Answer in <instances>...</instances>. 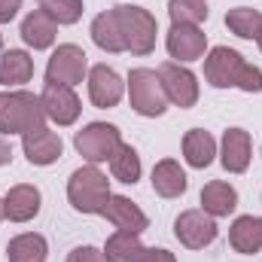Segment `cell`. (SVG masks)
<instances>
[{"instance_id":"obj_20","label":"cell","mask_w":262,"mask_h":262,"mask_svg":"<svg viewBox=\"0 0 262 262\" xmlns=\"http://www.w3.org/2000/svg\"><path fill=\"white\" fill-rule=\"evenodd\" d=\"M92 40L104 52H125V40H122V31H119L116 9H107V12L95 15V21H92Z\"/></svg>"},{"instance_id":"obj_9","label":"cell","mask_w":262,"mask_h":262,"mask_svg":"<svg viewBox=\"0 0 262 262\" xmlns=\"http://www.w3.org/2000/svg\"><path fill=\"white\" fill-rule=\"evenodd\" d=\"M174 235L183 247L189 250H201L207 244H213L216 238V220L204 210H183L174 220Z\"/></svg>"},{"instance_id":"obj_5","label":"cell","mask_w":262,"mask_h":262,"mask_svg":"<svg viewBox=\"0 0 262 262\" xmlns=\"http://www.w3.org/2000/svg\"><path fill=\"white\" fill-rule=\"evenodd\" d=\"M128 101L131 110L140 116H162L168 110V95L162 89V79L149 67H137L128 73Z\"/></svg>"},{"instance_id":"obj_35","label":"cell","mask_w":262,"mask_h":262,"mask_svg":"<svg viewBox=\"0 0 262 262\" xmlns=\"http://www.w3.org/2000/svg\"><path fill=\"white\" fill-rule=\"evenodd\" d=\"M256 43H259V49H262V31H259V37H256Z\"/></svg>"},{"instance_id":"obj_15","label":"cell","mask_w":262,"mask_h":262,"mask_svg":"<svg viewBox=\"0 0 262 262\" xmlns=\"http://www.w3.org/2000/svg\"><path fill=\"white\" fill-rule=\"evenodd\" d=\"M40 189L37 186H31V183H18V186H12L6 198H3V207H6V220H12V223H28V220H34L37 213H40Z\"/></svg>"},{"instance_id":"obj_28","label":"cell","mask_w":262,"mask_h":262,"mask_svg":"<svg viewBox=\"0 0 262 262\" xmlns=\"http://www.w3.org/2000/svg\"><path fill=\"white\" fill-rule=\"evenodd\" d=\"M168 15L174 25H201L207 18L204 0H168Z\"/></svg>"},{"instance_id":"obj_8","label":"cell","mask_w":262,"mask_h":262,"mask_svg":"<svg viewBox=\"0 0 262 262\" xmlns=\"http://www.w3.org/2000/svg\"><path fill=\"white\" fill-rule=\"evenodd\" d=\"M89 73L85 52L76 43H64L52 52L49 64H46V82H61V85H79L82 76Z\"/></svg>"},{"instance_id":"obj_22","label":"cell","mask_w":262,"mask_h":262,"mask_svg":"<svg viewBox=\"0 0 262 262\" xmlns=\"http://www.w3.org/2000/svg\"><path fill=\"white\" fill-rule=\"evenodd\" d=\"M216 156V140L210 137V131L204 128H192L186 131L183 137V159L192 165V168H207Z\"/></svg>"},{"instance_id":"obj_1","label":"cell","mask_w":262,"mask_h":262,"mask_svg":"<svg viewBox=\"0 0 262 262\" xmlns=\"http://www.w3.org/2000/svg\"><path fill=\"white\" fill-rule=\"evenodd\" d=\"M204 79L213 89H241V92H262V70L247 64L235 49L216 46L204 58Z\"/></svg>"},{"instance_id":"obj_14","label":"cell","mask_w":262,"mask_h":262,"mask_svg":"<svg viewBox=\"0 0 262 262\" xmlns=\"http://www.w3.org/2000/svg\"><path fill=\"white\" fill-rule=\"evenodd\" d=\"M101 216H107L119 232H134V235H140V232H146V226H149V220H146V213L125 195H110L107 198V204H104V213Z\"/></svg>"},{"instance_id":"obj_10","label":"cell","mask_w":262,"mask_h":262,"mask_svg":"<svg viewBox=\"0 0 262 262\" xmlns=\"http://www.w3.org/2000/svg\"><path fill=\"white\" fill-rule=\"evenodd\" d=\"M40 101H43L46 119H52L55 125H73V122L79 119V110H82V104H79V98H76L73 85L46 82V89H43Z\"/></svg>"},{"instance_id":"obj_13","label":"cell","mask_w":262,"mask_h":262,"mask_svg":"<svg viewBox=\"0 0 262 262\" xmlns=\"http://www.w3.org/2000/svg\"><path fill=\"white\" fill-rule=\"evenodd\" d=\"M21 146H25L28 162H31V165H40V168L58 162V159H61V149H64L61 137H58L52 128H46V125L37 128V131L21 134Z\"/></svg>"},{"instance_id":"obj_27","label":"cell","mask_w":262,"mask_h":262,"mask_svg":"<svg viewBox=\"0 0 262 262\" xmlns=\"http://www.w3.org/2000/svg\"><path fill=\"white\" fill-rule=\"evenodd\" d=\"M110 174L119 183H137L140 180V156L128 143H119L116 152L110 156Z\"/></svg>"},{"instance_id":"obj_16","label":"cell","mask_w":262,"mask_h":262,"mask_svg":"<svg viewBox=\"0 0 262 262\" xmlns=\"http://www.w3.org/2000/svg\"><path fill=\"white\" fill-rule=\"evenodd\" d=\"M220 162L229 174H244L250 165V134L244 128H229L223 134V152Z\"/></svg>"},{"instance_id":"obj_17","label":"cell","mask_w":262,"mask_h":262,"mask_svg":"<svg viewBox=\"0 0 262 262\" xmlns=\"http://www.w3.org/2000/svg\"><path fill=\"white\" fill-rule=\"evenodd\" d=\"M152 189L162 198H180L186 192V171L174 159H162L152 168Z\"/></svg>"},{"instance_id":"obj_4","label":"cell","mask_w":262,"mask_h":262,"mask_svg":"<svg viewBox=\"0 0 262 262\" xmlns=\"http://www.w3.org/2000/svg\"><path fill=\"white\" fill-rule=\"evenodd\" d=\"M116 18H119V31L125 40V52L131 55H149L156 49V18L143 9V6H116Z\"/></svg>"},{"instance_id":"obj_11","label":"cell","mask_w":262,"mask_h":262,"mask_svg":"<svg viewBox=\"0 0 262 262\" xmlns=\"http://www.w3.org/2000/svg\"><path fill=\"white\" fill-rule=\"evenodd\" d=\"M168 52L177 64H186V61H198L204 58V49H207V34L198 28V25H171L168 31Z\"/></svg>"},{"instance_id":"obj_24","label":"cell","mask_w":262,"mask_h":262,"mask_svg":"<svg viewBox=\"0 0 262 262\" xmlns=\"http://www.w3.org/2000/svg\"><path fill=\"white\" fill-rule=\"evenodd\" d=\"M143 244H140V235H134V232H113L110 238H107V247H104V256L107 262H140L143 256Z\"/></svg>"},{"instance_id":"obj_33","label":"cell","mask_w":262,"mask_h":262,"mask_svg":"<svg viewBox=\"0 0 262 262\" xmlns=\"http://www.w3.org/2000/svg\"><path fill=\"white\" fill-rule=\"evenodd\" d=\"M9 159H12V146H9V143L0 137V165H6Z\"/></svg>"},{"instance_id":"obj_12","label":"cell","mask_w":262,"mask_h":262,"mask_svg":"<svg viewBox=\"0 0 262 262\" xmlns=\"http://www.w3.org/2000/svg\"><path fill=\"white\" fill-rule=\"evenodd\" d=\"M122 92H125V82L119 79V73L107 64H95L89 70V98L95 107L107 110V107H116L122 101Z\"/></svg>"},{"instance_id":"obj_19","label":"cell","mask_w":262,"mask_h":262,"mask_svg":"<svg viewBox=\"0 0 262 262\" xmlns=\"http://www.w3.org/2000/svg\"><path fill=\"white\" fill-rule=\"evenodd\" d=\"M235 207H238V192H235V186H229V183H223V180H210V183L201 189V210L210 213L213 220H216V216H229Z\"/></svg>"},{"instance_id":"obj_29","label":"cell","mask_w":262,"mask_h":262,"mask_svg":"<svg viewBox=\"0 0 262 262\" xmlns=\"http://www.w3.org/2000/svg\"><path fill=\"white\" fill-rule=\"evenodd\" d=\"M37 9H43L55 25H73L82 15V0H37Z\"/></svg>"},{"instance_id":"obj_31","label":"cell","mask_w":262,"mask_h":262,"mask_svg":"<svg viewBox=\"0 0 262 262\" xmlns=\"http://www.w3.org/2000/svg\"><path fill=\"white\" fill-rule=\"evenodd\" d=\"M140 262H177V256L171 250H165V247H146Z\"/></svg>"},{"instance_id":"obj_2","label":"cell","mask_w":262,"mask_h":262,"mask_svg":"<svg viewBox=\"0 0 262 262\" xmlns=\"http://www.w3.org/2000/svg\"><path fill=\"white\" fill-rule=\"evenodd\" d=\"M46 125L43 101L31 92H3L0 95V134H28Z\"/></svg>"},{"instance_id":"obj_7","label":"cell","mask_w":262,"mask_h":262,"mask_svg":"<svg viewBox=\"0 0 262 262\" xmlns=\"http://www.w3.org/2000/svg\"><path fill=\"white\" fill-rule=\"evenodd\" d=\"M156 73H159V79H162V89H165V95H168V104L183 107V110H186V107H195L198 82H195V73H192V70H186V67L177 64V61H165Z\"/></svg>"},{"instance_id":"obj_25","label":"cell","mask_w":262,"mask_h":262,"mask_svg":"<svg viewBox=\"0 0 262 262\" xmlns=\"http://www.w3.org/2000/svg\"><path fill=\"white\" fill-rule=\"evenodd\" d=\"M46 253H49L46 238L34 235V232H25V235L12 238L9 247H6V259L9 262H46Z\"/></svg>"},{"instance_id":"obj_36","label":"cell","mask_w":262,"mask_h":262,"mask_svg":"<svg viewBox=\"0 0 262 262\" xmlns=\"http://www.w3.org/2000/svg\"><path fill=\"white\" fill-rule=\"evenodd\" d=\"M0 46H3V37H0Z\"/></svg>"},{"instance_id":"obj_18","label":"cell","mask_w":262,"mask_h":262,"mask_svg":"<svg viewBox=\"0 0 262 262\" xmlns=\"http://www.w3.org/2000/svg\"><path fill=\"white\" fill-rule=\"evenodd\" d=\"M55 34H58V25L43 12V9H34L25 21H21V40L31 46V49H49L55 43Z\"/></svg>"},{"instance_id":"obj_30","label":"cell","mask_w":262,"mask_h":262,"mask_svg":"<svg viewBox=\"0 0 262 262\" xmlns=\"http://www.w3.org/2000/svg\"><path fill=\"white\" fill-rule=\"evenodd\" d=\"M67 262H107V256H104V250L85 244V247H73L70 256H67Z\"/></svg>"},{"instance_id":"obj_3","label":"cell","mask_w":262,"mask_h":262,"mask_svg":"<svg viewBox=\"0 0 262 262\" xmlns=\"http://www.w3.org/2000/svg\"><path fill=\"white\" fill-rule=\"evenodd\" d=\"M67 198L79 213H104V204L110 198V180L95 168H76L67 180Z\"/></svg>"},{"instance_id":"obj_21","label":"cell","mask_w":262,"mask_h":262,"mask_svg":"<svg viewBox=\"0 0 262 262\" xmlns=\"http://www.w3.org/2000/svg\"><path fill=\"white\" fill-rule=\"evenodd\" d=\"M229 244L238 253L262 250V216H238L229 229Z\"/></svg>"},{"instance_id":"obj_34","label":"cell","mask_w":262,"mask_h":262,"mask_svg":"<svg viewBox=\"0 0 262 262\" xmlns=\"http://www.w3.org/2000/svg\"><path fill=\"white\" fill-rule=\"evenodd\" d=\"M0 220H6V207H3V201H0Z\"/></svg>"},{"instance_id":"obj_32","label":"cell","mask_w":262,"mask_h":262,"mask_svg":"<svg viewBox=\"0 0 262 262\" xmlns=\"http://www.w3.org/2000/svg\"><path fill=\"white\" fill-rule=\"evenodd\" d=\"M18 9H21V0H0V25L12 21L18 15Z\"/></svg>"},{"instance_id":"obj_26","label":"cell","mask_w":262,"mask_h":262,"mask_svg":"<svg viewBox=\"0 0 262 262\" xmlns=\"http://www.w3.org/2000/svg\"><path fill=\"white\" fill-rule=\"evenodd\" d=\"M226 25L235 37L241 40H256L262 31V12L259 9H250V6H235L226 12Z\"/></svg>"},{"instance_id":"obj_6","label":"cell","mask_w":262,"mask_h":262,"mask_svg":"<svg viewBox=\"0 0 262 262\" xmlns=\"http://www.w3.org/2000/svg\"><path fill=\"white\" fill-rule=\"evenodd\" d=\"M119 143H122L119 128L110 125V122H89L85 128L76 131V137H73L76 152H79L85 162H92V165H98V162H110V156L116 152Z\"/></svg>"},{"instance_id":"obj_23","label":"cell","mask_w":262,"mask_h":262,"mask_svg":"<svg viewBox=\"0 0 262 262\" xmlns=\"http://www.w3.org/2000/svg\"><path fill=\"white\" fill-rule=\"evenodd\" d=\"M34 76V58L21 49H6L0 55V85H21Z\"/></svg>"}]
</instances>
